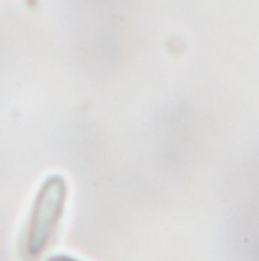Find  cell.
I'll return each instance as SVG.
<instances>
[{"mask_svg":"<svg viewBox=\"0 0 259 261\" xmlns=\"http://www.w3.org/2000/svg\"><path fill=\"white\" fill-rule=\"evenodd\" d=\"M47 261H81V260H78V258H75V257H70V255H63V254H60V255H52L50 258H47Z\"/></svg>","mask_w":259,"mask_h":261,"instance_id":"2","label":"cell"},{"mask_svg":"<svg viewBox=\"0 0 259 261\" xmlns=\"http://www.w3.org/2000/svg\"><path fill=\"white\" fill-rule=\"evenodd\" d=\"M67 184L60 174L49 176L40 187L27 220L23 249L31 260L40 257L53 239L64 214Z\"/></svg>","mask_w":259,"mask_h":261,"instance_id":"1","label":"cell"}]
</instances>
